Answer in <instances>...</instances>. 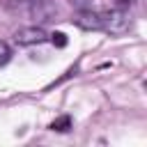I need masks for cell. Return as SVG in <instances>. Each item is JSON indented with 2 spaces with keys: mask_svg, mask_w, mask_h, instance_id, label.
<instances>
[{
  "mask_svg": "<svg viewBox=\"0 0 147 147\" xmlns=\"http://www.w3.org/2000/svg\"><path fill=\"white\" fill-rule=\"evenodd\" d=\"M48 37H51L53 46H57V48H64V46L69 44V39H67V34H64V32H53V34H48Z\"/></svg>",
  "mask_w": 147,
  "mask_h": 147,
  "instance_id": "8992f818",
  "label": "cell"
},
{
  "mask_svg": "<svg viewBox=\"0 0 147 147\" xmlns=\"http://www.w3.org/2000/svg\"><path fill=\"white\" fill-rule=\"evenodd\" d=\"M9 60H11V48H9V44H7V41H2V39H0V67H5Z\"/></svg>",
  "mask_w": 147,
  "mask_h": 147,
  "instance_id": "5b68a950",
  "label": "cell"
},
{
  "mask_svg": "<svg viewBox=\"0 0 147 147\" xmlns=\"http://www.w3.org/2000/svg\"><path fill=\"white\" fill-rule=\"evenodd\" d=\"M48 129H51V131H57V133H64V131L71 129V117H69V115H60L57 119H53V122L48 124Z\"/></svg>",
  "mask_w": 147,
  "mask_h": 147,
  "instance_id": "277c9868",
  "label": "cell"
},
{
  "mask_svg": "<svg viewBox=\"0 0 147 147\" xmlns=\"http://www.w3.org/2000/svg\"><path fill=\"white\" fill-rule=\"evenodd\" d=\"M131 14L126 9H110V11H103L101 14V30L103 32H110V34H124L131 30Z\"/></svg>",
  "mask_w": 147,
  "mask_h": 147,
  "instance_id": "6da1fadb",
  "label": "cell"
},
{
  "mask_svg": "<svg viewBox=\"0 0 147 147\" xmlns=\"http://www.w3.org/2000/svg\"><path fill=\"white\" fill-rule=\"evenodd\" d=\"M46 39H48V34H46V30L39 28V25L21 28V30H16V34H14V41H16L18 46H37V44H44Z\"/></svg>",
  "mask_w": 147,
  "mask_h": 147,
  "instance_id": "7a4b0ae2",
  "label": "cell"
},
{
  "mask_svg": "<svg viewBox=\"0 0 147 147\" xmlns=\"http://www.w3.org/2000/svg\"><path fill=\"white\" fill-rule=\"evenodd\" d=\"M74 23L83 30H101V14L92 9H80L74 16Z\"/></svg>",
  "mask_w": 147,
  "mask_h": 147,
  "instance_id": "3957f363",
  "label": "cell"
},
{
  "mask_svg": "<svg viewBox=\"0 0 147 147\" xmlns=\"http://www.w3.org/2000/svg\"><path fill=\"white\" fill-rule=\"evenodd\" d=\"M71 5H74L78 11H80V9H90V2H87V0H71Z\"/></svg>",
  "mask_w": 147,
  "mask_h": 147,
  "instance_id": "52a82bcc",
  "label": "cell"
}]
</instances>
